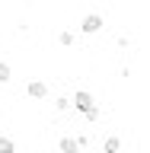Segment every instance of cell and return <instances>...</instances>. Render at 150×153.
Here are the masks:
<instances>
[{"mask_svg":"<svg viewBox=\"0 0 150 153\" xmlns=\"http://www.w3.org/2000/svg\"><path fill=\"white\" fill-rule=\"evenodd\" d=\"M70 108H77L86 121H99V115H102V108L96 105V96L90 89H77L74 99H70Z\"/></svg>","mask_w":150,"mask_h":153,"instance_id":"obj_1","label":"cell"},{"mask_svg":"<svg viewBox=\"0 0 150 153\" xmlns=\"http://www.w3.org/2000/svg\"><path fill=\"white\" fill-rule=\"evenodd\" d=\"M105 19L99 16V13H86L83 19H80V29H83V35H96V32H102Z\"/></svg>","mask_w":150,"mask_h":153,"instance_id":"obj_2","label":"cell"},{"mask_svg":"<svg viewBox=\"0 0 150 153\" xmlns=\"http://www.w3.org/2000/svg\"><path fill=\"white\" fill-rule=\"evenodd\" d=\"M26 96L29 99H45L48 96V83L45 80H29L26 83Z\"/></svg>","mask_w":150,"mask_h":153,"instance_id":"obj_3","label":"cell"},{"mask_svg":"<svg viewBox=\"0 0 150 153\" xmlns=\"http://www.w3.org/2000/svg\"><path fill=\"white\" fill-rule=\"evenodd\" d=\"M57 150H61V153H80L77 137H61V140H57Z\"/></svg>","mask_w":150,"mask_h":153,"instance_id":"obj_4","label":"cell"},{"mask_svg":"<svg viewBox=\"0 0 150 153\" xmlns=\"http://www.w3.org/2000/svg\"><path fill=\"white\" fill-rule=\"evenodd\" d=\"M77 42V35L74 32H70V29H61V32H57V45H64V48H70Z\"/></svg>","mask_w":150,"mask_h":153,"instance_id":"obj_5","label":"cell"},{"mask_svg":"<svg viewBox=\"0 0 150 153\" xmlns=\"http://www.w3.org/2000/svg\"><path fill=\"white\" fill-rule=\"evenodd\" d=\"M118 150H122V140H118V137H105L102 153H118Z\"/></svg>","mask_w":150,"mask_h":153,"instance_id":"obj_6","label":"cell"},{"mask_svg":"<svg viewBox=\"0 0 150 153\" xmlns=\"http://www.w3.org/2000/svg\"><path fill=\"white\" fill-rule=\"evenodd\" d=\"M0 153H16V143H13V137L0 134Z\"/></svg>","mask_w":150,"mask_h":153,"instance_id":"obj_7","label":"cell"},{"mask_svg":"<svg viewBox=\"0 0 150 153\" xmlns=\"http://www.w3.org/2000/svg\"><path fill=\"white\" fill-rule=\"evenodd\" d=\"M10 80H13V67L7 61H0V83H10Z\"/></svg>","mask_w":150,"mask_h":153,"instance_id":"obj_8","label":"cell"},{"mask_svg":"<svg viewBox=\"0 0 150 153\" xmlns=\"http://www.w3.org/2000/svg\"><path fill=\"white\" fill-rule=\"evenodd\" d=\"M54 108H57V112H67V108H70V99H67V96H57Z\"/></svg>","mask_w":150,"mask_h":153,"instance_id":"obj_9","label":"cell"},{"mask_svg":"<svg viewBox=\"0 0 150 153\" xmlns=\"http://www.w3.org/2000/svg\"><path fill=\"white\" fill-rule=\"evenodd\" d=\"M26 3H35V0H26Z\"/></svg>","mask_w":150,"mask_h":153,"instance_id":"obj_10","label":"cell"}]
</instances>
